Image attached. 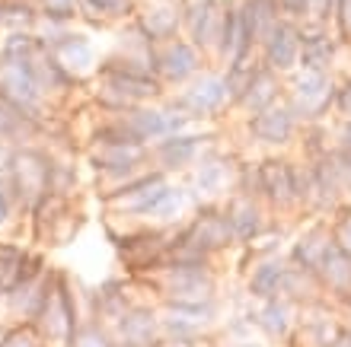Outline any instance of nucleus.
Returning a JSON list of instances; mask_svg holds the SVG:
<instances>
[{
  "instance_id": "obj_1",
  "label": "nucleus",
  "mask_w": 351,
  "mask_h": 347,
  "mask_svg": "<svg viewBox=\"0 0 351 347\" xmlns=\"http://www.w3.org/2000/svg\"><path fill=\"white\" fill-rule=\"evenodd\" d=\"M80 309H77V293H74V283L64 271L51 274V283H48V293L42 300V309L36 316V325L38 335L48 341V347H71L74 341L77 329H80Z\"/></svg>"
},
{
  "instance_id": "obj_2",
  "label": "nucleus",
  "mask_w": 351,
  "mask_h": 347,
  "mask_svg": "<svg viewBox=\"0 0 351 347\" xmlns=\"http://www.w3.org/2000/svg\"><path fill=\"white\" fill-rule=\"evenodd\" d=\"M48 169H51V150L36 144H16L7 159V182L16 194V204L26 217L48 194Z\"/></svg>"
},
{
  "instance_id": "obj_3",
  "label": "nucleus",
  "mask_w": 351,
  "mask_h": 347,
  "mask_svg": "<svg viewBox=\"0 0 351 347\" xmlns=\"http://www.w3.org/2000/svg\"><path fill=\"white\" fill-rule=\"evenodd\" d=\"M233 242V229H230V220L223 210H211L204 207L198 210V217L182 229L176 233L173 239V258H195V261H208V255L221 252Z\"/></svg>"
},
{
  "instance_id": "obj_4",
  "label": "nucleus",
  "mask_w": 351,
  "mask_h": 347,
  "mask_svg": "<svg viewBox=\"0 0 351 347\" xmlns=\"http://www.w3.org/2000/svg\"><path fill=\"white\" fill-rule=\"evenodd\" d=\"M51 274H55V268L48 265V258L42 252H32V261L23 271V277L3 293V312H7L10 322H36Z\"/></svg>"
},
{
  "instance_id": "obj_5",
  "label": "nucleus",
  "mask_w": 351,
  "mask_h": 347,
  "mask_svg": "<svg viewBox=\"0 0 351 347\" xmlns=\"http://www.w3.org/2000/svg\"><path fill=\"white\" fill-rule=\"evenodd\" d=\"M0 99L10 102L16 112H23L26 118L38 121L48 128V118H51V102L38 86L36 73L29 64H0Z\"/></svg>"
},
{
  "instance_id": "obj_6",
  "label": "nucleus",
  "mask_w": 351,
  "mask_h": 347,
  "mask_svg": "<svg viewBox=\"0 0 351 347\" xmlns=\"http://www.w3.org/2000/svg\"><path fill=\"white\" fill-rule=\"evenodd\" d=\"M176 105L189 115V118H214L221 115L223 105L233 102V90L227 73H198L195 80L185 83V90L176 96Z\"/></svg>"
},
{
  "instance_id": "obj_7",
  "label": "nucleus",
  "mask_w": 351,
  "mask_h": 347,
  "mask_svg": "<svg viewBox=\"0 0 351 347\" xmlns=\"http://www.w3.org/2000/svg\"><path fill=\"white\" fill-rule=\"evenodd\" d=\"M204 51L185 36H176L157 45V77L163 86H185L202 73Z\"/></svg>"
},
{
  "instance_id": "obj_8",
  "label": "nucleus",
  "mask_w": 351,
  "mask_h": 347,
  "mask_svg": "<svg viewBox=\"0 0 351 347\" xmlns=\"http://www.w3.org/2000/svg\"><path fill=\"white\" fill-rule=\"evenodd\" d=\"M48 55H51V61L74 83L93 80L96 70H99V57H96V48H93L90 36L77 32V29H71L67 36H61L55 45H48Z\"/></svg>"
},
{
  "instance_id": "obj_9",
  "label": "nucleus",
  "mask_w": 351,
  "mask_h": 347,
  "mask_svg": "<svg viewBox=\"0 0 351 347\" xmlns=\"http://www.w3.org/2000/svg\"><path fill=\"white\" fill-rule=\"evenodd\" d=\"M134 26L154 45L169 42L182 32V0H144V7L138 3L134 10Z\"/></svg>"
},
{
  "instance_id": "obj_10",
  "label": "nucleus",
  "mask_w": 351,
  "mask_h": 347,
  "mask_svg": "<svg viewBox=\"0 0 351 347\" xmlns=\"http://www.w3.org/2000/svg\"><path fill=\"white\" fill-rule=\"evenodd\" d=\"M259 48H262V64L271 67L275 73H287L300 67V23L281 16L278 26L268 32Z\"/></svg>"
},
{
  "instance_id": "obj_11",
  "label": "nucleus",
  "mask_w": 351,
  "mask_h": 347,
  "mask_svg": "<svg viewBox=\"0 0 351 347\" xmlns=\"http://www.w3.org/2000/svg\"><path fill=\"white\" fill-rule=\"evenodd\" d=\"M335 102V86L329 80V70H304V77L294 83L291 112L300 118H316Z\"/></svg>"
},
{
  "instance_id": "obj_12",
  "label": "nucleus",
  "mask_w": 351,
  "mask_h": 347,
  "mask_svg": "<svg viewBox=\"0 0 351 347\" xmlns=\"http://www.w3.org/2000/svg\"><path fill=\"white\" fill-rule=\"evenodd\" d=\"M202 134H189V131H179V134H169V138H160L150 150V156L157 159L160 172H169V169H185V166H195L198 156L204 150Z\"/></svg>"
},
{
  "instance_id": "obj_13",
  "label": "nucleus",
  "mask_w": 351,
  "mask_h": 347,
  "mask_svg": "<svg viewBox=\"0 0 351 347\" xmlns=\"http://www.w3.org/2000/svg\"><path fill=\"white\" fill-rule=\"evenodd\" d=\"M278 92H281V83H278V73L271 70V67H265L259 61V64H252V70L246 73V80H243L240 92H237V105L246 112H262L268 109V105H275L278 102Z\"/></svg>"
},
{
  "instance_id": "obj_14",
  "label": "nucleus",
  "mask_w": 351,
  "mask_h": 347,
  "mask_svg": "<svg viewBox=\"0 0 351 347\" xmlns=\"http://www.w3.org/2000/svg\"><path fill=\"white\" fill-rule=\"evenodd\" d=\"M294 121L297 115L291 112V105H268V109L256 112L250 118V131L252 138L262 144H287L294 134Z\"/></svg>"
},
{
  "instance_id": "obj_15",
  "label": "nucleus",
  "mask_w": 351,
  "mask_h": 347,
  "mask_svg": "<svg viewBox=\"0 0 351 347\" xmlns=\"http://www.w3.org/2000/svg\"><path fill=\"white\" fill-rule=\"evenodd\" d=\"M157 329H160V322L154 312L144 309V306H131V309L112 325V335H115V341H125V344H131V347H147L157 341Z\"/></svg>"
},
{
  "instance_id": "obj_16",
  "label": "nucleus",
  "mask_w": 351,
  "mask_h": 347,
  "mask_svg": "<svg viewBox=\"0 0 351 347\" xmlns=\"http://www.w3.org/2000/svg\"><path fill=\"white\" fill-rule=\"evenodd\" d=\"M48 48L32 29L0 32V64H36Z\"/></svg>"
},
{
  "instance_id": "obj_17",
  "label": "nucleus",
  "mask_w": 351,
  "mask_h": 347,
  "mask_svg": "<svg viewBox=\"0 0 351 347\" xmlns=\"http://www.w3.org/2000/svg\"><path fill=\"white\" fill-rule=\"evenodd\" d=\"M335 55V42L329 38L326 26H300V67L304 70H329Z\"/></svg>"
},
{
  "instance_id": "obj_18",
  "label": "nucleus",
  "mask_w": 351,
  "mask_h": 347,
  "mask_svg": "<svg viewBox=\"0 0 351 347\" xmlns=\"http://www.w3.org/2000/svg\"><path fill=\"white\" fill-rule=\"evenodd\" d=\"M141 0H80V19L90 26H109V23H128L134 19Z\"/></svg>"
},
{
  "instance_id": "obj_19",
  "label": "nucleus",
  "mask_w": 351,
  "mask_h": 347,
  "mask_svg": "<svg viewBox=\"0 0 351 347\" xmlns=\"http://www.w3.org/2000/svg\"><path fill=\"white\" fill-rule=\"evenodd\" d=\"M45 131H48L45 125L26 118L23 112H16L10 102L0 99V140H7V144H32Z\"/></svg>"
},
{
  "instance_id": "obj_20",
  "label": "nucleus",
  "mask_w": 351,
  "mask_h": 347,
  "mask_svg": "<svg viewBox=\"0 0 351 347\" xmlns=\"http://www.w3.org/2000/svg\"><path fill=\"white\" fill-rule=\"evenodd\" d=\"M32 261V248L26 242H16L10 236H0V290L7 293L23 277V271Z\"/></svg>"
},
{
  "instance_id": "obj_21",
  "label": "nucleus",
  "mask_w": 351,
  "mask_h": 347,
  "mask_svg": "<svg viewBox=\"0 0 351 347\" xmlns=\"http://www.w3.org/2000/svg\"><path fill=\"white\" fill-rule=\"evenodd\" d=\"M227 220H230V229H233V239H240V242H250L262 227V217H259V207L252 204V198H233L227 204Z\"/></svg>"
},
{
  "instance_id": "obj_22",
  "label": "nucleus",
  "mask_w": 351,
  "mask_h": 347,
  "mask_svg": "<svg viewBox=\"0 0 351 347\" xmlns=\"http://www.w3.org/2000/svg\"><path fill=\"white\" fill-rule=\"evenodd\" d=\"M259 185H262V192L278 204H285L287 198H294V192H297L294 172L287 169V163H275V159H271V163H262Z\"/></svg>"
},
{
  "instance_id": "obj_23",
  "label": "nucleus",
  "mask_w": 351,
  "mask_h": 347,
  "mask_svg": "<svg viewBox=\"0 0 351 347\" xmlns=\"http://www.w3.org/2000/svg\"><path fill=\"white\" fill-rule=\"evenodd\" d=\"M0 347H48V341L32 322H10L7 329H0Z\"/></svg>"
},
{
  "instance_id": "obj_24",
  "label": "nucleus",
  "mask_w": 351,
  "mask_h": 347,
  "mask_svg": "<svg viewBox=\"0 0 351 347\" xmlns=\"http://www.w3.org/2000/svg\"><path fill=\"white\" fill-rule=\"evenodd\" d=\"M77 188V169L71 163H64L61 156L51 153V169H48V194L58 198H71Z\"/></svg>"
},
{
  "instance_id": "obj_25",
  "label": "nucleus",
  "mask_w": 351,
  "mask_h": 347,
  "mask_svg": "<svg viewBox=\"0 0 351 347\" xmlns=\"http://www.w3.org/2000/svg\"><path fill=\"white\" fill-rule=\"evenodd\" d=\"M19 220H26V217H23V210L16 204V194H13V188L7 182V172L0 169V236H7L13 227H19Z\"/></svg>"
},
{
  "instance_id": "obj_26",
  "label": "nucleus",
  "mask_w": 351,
  "mask_h": 347,
  "mask_svg": "<svg viewBox=\"0 0 351 347\" xmlns=\"http://www.w3.org/2000/svg\"><path fill=\"white\" fill-rule=\"evenodd\" d=\"M112 341H115V335L109 331L106 322L86 319V322H80V329H77L71 347H112Z\"/></svg>"
},
{
  "instance_id": "obj_27",
  "label": "nucleus",
  "mask_w": 351,
  "mask_h": 347,
  "mask_svg": "<svg viewBox=\"0 0 351 347\" xmlns=\"http://www.w3.org/2000/svg\"><path fill=\"white\" fill-rule=\"evenodd\" d=\"M281 283H285V271L278 265H262L256 268V274L250 281V290L262 300H275V293L281 290Z\"/></svg>"
},
{
  "instance_id": "obj_28",
  "label": "nucleus",
  "mask_w": 351,
  "mask_h": 347,
  "mask_svg": "<svg viewBox=\"0 0 351 347\" xmlns=\"http://www.w3.org/2000/svg\"><path fill=\"white\" fill-rule=\"evenodd\" d=\"M36 7L42 16L51 19H64V23L80 19V0H36Z\"/></svg>"
},
{
  "instance_id": "obj_29",
  "label": "nucleus",
  "mask_w": 351,
  "mask_h": 347,
  "mask_svg": "<svg viewBox=\"0 0 351 347\" xmlns=\"http://www.w3.org/2000/svg\"><path fill=\"white\" fill-rule=\"evenodd\" d=\"M262 325H265L268 335H285V329H287V309L278 300H268L265 309H262Z\"/></svg>"
},
{
  "instance_id": "obj_30",
  "label": "nucleus",
  "mask_w": 351,
  "mask_h": 347,
  "mask_svg": "<svg viewBox=\"0 0 351 347\" xmlns=\"http://www.w3.org/2000/svg\"><path fill=\"white\" fill-rule=\"evenodd\" d=\"M335 29H339V38L351 42V0H335Z\"/></svg>"
},
{
  "instance_id": "obj_31",
  "label": "nucleus",
  "mask_w": 351,
  "mask_h": 347,
  "mask_svg": "<svg viewBox=\"0 0 351 347\" xmlns=\"http://www.w3.org/2000/svg\"><path fill=\"white\" fill-rule=\"evenodd\" d=\"M278 10L285 19H294V23H304L306 16V0H278Z\"/></svg>"
},
{
  "instance_id": "obj_32",
  "label": "nucleus",
  "mask_w": 351,
  "mask_h": 347,
  "mask_svg": "<svg viewBox=\"0 0 351 347\" xmlns=\"http://www.w3.org/2000/svg\"><path fill=\"white\" fill-rule=\"evenodd\" d=\"M335 105H339V112H342V115H348V118H351V80L345 83L342 90H335Z\"/></svg>"
},
{
  "instance_id": "obj_33",
  "label": "nucleus",
  "mask_w": 351,
  "mask_h": 347,
  "mask_svg": "<svg viewBox=\"0 0 351 347\" xmlns=\"http://www.w3.org/2000/svg\"><path fill=\"white\" fill-rule=\"evenodd\" d=\"M345 144L351 146V121H348V125H345Z\"/></svg>"
},
{
  "instance_id": "obj_34",
  "label": "nucleus",
  "mask_w": 351,
  "mask_h": 347,
  "mask_svg": "<svg viewBox=\"0 0 351 347\" xmlns=\"http://www.w3.org/2000/svg\"><path fill=\"white\" fill-rule=\"evenodd\" d=\"M112 347H131V344H125V341H112Z\"/></svg>"
},
{
  "instance_id": "obj_35",
  "label": "nucleus",
  "mask_w": 351,
  "mask_h": 347,
  "mask_svg": "<svg viewBox=\"0 0 351 347\" xmlns=\"http://www.w3.org/2000/svg\"><path fill=\"white\" fill-rule=\"evenodd\" d=\"M0 309H3V290H0Z\"/></svg>"
},
{
  "instance_id": "obj_36",
  "label": "nucleus",
  "mask_w": 351,
  "mask_h": 347,
  "mask_svg": "<svg viewBox=\"0 0 351 347\" xmlns=\"http://www.w3.org/2000/svg\"><path fill=\"white\" fill-rule=\"evenodd\" d=\"M240 347H259V344H240Z\"/></svg>"
}]
</instances>
